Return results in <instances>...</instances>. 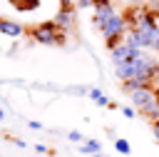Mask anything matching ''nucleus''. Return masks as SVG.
Instances as JSON below:
<instances>
[{
  "instance_id": "obj_1",
  "label": "nucleus",
  "mask_w": 159,
  "mask_h": 157,
  "mask_svg": "<svg viewBox=\"0 0 159 157\" xmlns=\"http://www.w3.org/2000/svg\"><path fill=\"white\" fill-rule=\"evenodd\" d=\"M25 32H27L35 42H40V45H57V47H62V45L67 42V32H65V30H60V27L55 25V20L37 22V25L27 27Z\"/></svg>"
},
{
  "instance_id": "obj_2",
  "label": "nucleus",
  "mask_w": 159,
  "mask_h": 157,
  "mask_svg": "<svg viewBox=\"0 0 159 157\" xmlns=\"http://www.w3.org/2000/svg\"><path fill=\"white\" fill-rule=\"evenodd\" d=\"M99 32H102V37H104V45L112 50L117 42H122V37H124V32L129 30L127 27V22H124V17H122V12H114L109 20H104L99 27H97Z\"/></svg>"
},
{
  "instance_id": "obj_3",
  "label": "nucleus",
  "mask_w": 159,
  "mask_h": 157,
  "mask_svg": "<svg viewBox=\"0 0 159 157\" xmlns=\"http://www.w3.org/2000/svg\"><path fill=\"white\" fill-rule=\"evenodd\" d=\"M129 100H132V107H134V110H139L137 115H142L149 105H154V102H157V100H154V87H152V85L137 87V90H132V92H129Z\"/></svg>"
},
{
  "instance_id": "obj_4",
  "label": "nucleus",
  "mask_w": 159,
  "mask_h": 157,
  "mask_svg": "<svg viewBox=\"0 0 159 157\" xmlns=\"http://www.w3.org/2000/svg\"><path fill=\"white\" fill-rule=\"evenodd\" d=\"M92 7H94V17H92L94 27H99L104 20H109V17L117 12L114 5H112V0H92Z\"/></svg>"
},
{
  "instance_id": "obj_5",
  "label": "nucleus",
  "mask_w": 159,
  "mask_h": 157,
  "mask_svg": "<svg viewBox=\"0 0 159 157\" xmlns=\"http://www.w3.org/2000/svg\"><path fill=\"white\" fill-rule=\"evenodd\" d=\"M52 20H55V25H57L60 30L70 32V30L75 27V7H60Z\"/></svg>"
},
{
  "instance_id": "obj_6",
  "label": "nucleus",
  "mask_w": 159,
  "mask_h": 157,
  "mask_svg": "<svg viewBox=\"0 0 159 157\" xmlns=\"http://www.w3.org/2000/svg\"><path fill=\"white\" fill-rule=\"evenodd\" d=\"M0 32L7 35V37H20V35H25V27L20 22H12V20L0 17Z\"/></svg>"
},
{
  "instance_id": "obj_7",
  "label": "nucleus",
  "mask_w": 159,
  "mask_h": 157,
  "mask_svg": "<svg viewBox=\"0 0 159 157\" xmlns=\"http://www.w3.org/2000/svg\"><path fill=\"white\" fill-rule=\"evenodd\" d=\"M102 150V145L97 142V140H84L82 145H80V152L82 155H94V152H99Z\"/></svg>"
},
{
  "instance_id": "obj_8",
  "label": "nucleus",
  "mask_w": 159,
  "mask_h": 157,
  "mask_svg": "<svg viewBox=\"0 0 159 157\" xmlns=\"http://www.w3.org/2000/svg\"><path fill=\"white\" fill-rule=\"evenodd\" d=\"M114 150H117L119 155H129V152H132V145H129V140H124V137H114Z\"/></svg>"
},
{
  "instance_id": "obj_9",
  "label": "nucleus",
  "mask_w": 159,
  "mask_h": 157,
  "mask_svg": "<svg viewBox=\"0 0 159 157\" xmlns=\"http://www.w3.org/2000/svg\"><path fill=\"white\" fill-rule=\"evenodd\" d=\"M142 117H147L149 122H154V120H159V102H154V105H149L144 112H142Z\"/></svg>"
},
{
  "instance_id": "obj_10",
  "label": "nucleus",
  "mask_w": 159,
  "mask_h": 157,
  "mask_svg": "<svg viewBox=\"0 0 159 157\" xmlns=\"http://www.w3.org/2000/svg\"><path fill=\"white\" fill-rule=\"evenodd\" d=\"M17 5V10H35L40 5V0H12Z\"/></svg>"
},
{
  "instance_id": "obj_11",
  "label": "nucleus",
  "mask_w": 159,
  "mask_h": 157,
  "mask_svg": "<svg viewBox=\"0 0 159 157\" xmlns=\"http://www.w3.org/2000/svg\"><path fill=\"white\" fill-rule=\"evenodd\" d=\"M119 110H122V115H124L127 120H134V117H137V110H134V107H119Z\"/></svg>"
},
{
  "instance_id": "obj_12",
  "label": "nucleus",
  "mask_w": 159,
  "mask_h": 157,
  "mask_svg": "<svg viewBox=\"0 0 159 157\" xmlns=\"http://www.w3.org/2000/svg\"><path fill=\"white\" fill-rule=\"evenodd\" d=\"M35 152H37V155H52L55 150H50V147H45V145H35Z\"/></svg>"
},
{
  "instance_id": "obj_13",
  "label": "nucleus",
  "mask_w": 159,
  "mask_h": 157,
  "mask_svg": "<svg viewBox=\"0 0 159 157\" xmlns=\"http://www.w3.org/2000/svg\"><path fill=\"white\" fill-rule=\"evenodd\" d=\"M67 137H70V140H72V142H84V137H82V135H80V132H77V130H72V132H70V135H67Z\"/></svg>"
},
{
  "instance_id": "obj_14",
  "label": "nucleus",
  "mask_w": 159,
  "mask_h": 157,
  "mask_svg": "<svg viewBox=\"0 0 159 157\" xmlns=\"http://www.w3.org/2000/svg\"><path fill=\"white\" fill-rule=\"evenodd\" d=\"M159 85V62H157V67H154V75H152V87H157Z\"/></svg>"
},
{
  "instance_id": "obj_15",
  "label": "nucleus",
  "mask_w": 159,
  "mask_h": 157,
  "mask_svg": "<svg viewBox=\"0 0 159 157\" xmlns=\"http://www.w3.org/2000/svg\"><path fill=\"white\" fill-rule=\"evenodd\" d=\"M152 135H154V140L159 142V120H154V122H152Z\"/></svg>"
},
{
  "instance_id": "obj_16",
  "label": "nucleus",
  "mask_w": 159,
  "mask_h": 157,
  "mask_svg": "<svg viewBox=\"0 0 159 157\" xmlns=\"http://www.w3.org/2000/svg\"><path fill=\"white\" fill-rule=\"evenodd\" d=\"M94 102H97L99 107H107V105H109V97H104V95H99V97H97Z\"/></svg>"
},
{
  "instance_id": "obj_17",
  "label": "nucleus",
  "mask_w": 159,
  "mask_h": 157,
  "mask_svg": "<svg viewBox=\"0 0 159 157\" xmlns=\"http://www.w3.org/2000/svg\"><path fill=\"white\" fill-rule=\"evenodd\" d=\"M27 127H30V130H42V125H40L37 120H30V122H27Z\"/></svg>"
},
{
  "instance_id": "obj_18",
  "label": "nucleus",
  "mask_w": 159,
  "mask_h": 157,
  "mask_svg": "<svg viewBox=\"0 0 159 157\" xmlns=\"http://www.w3.org/2000/svg\"><path fill=\"white\" fill-rule=\"evenodd\" d=\"M92 5V0H77L75 2V7H89Z\"/></svg>"
},
{
  "instance_id": "obj_19",
  "label": "nucleus",
  "mask_w": 159,
  "mask_h": 157,
  "mask_svg": "<svg viewBox=\"0 0 159 157\" xmlns=\"http://www.w3.org/2000/svg\"><path fill=\"white\" fill-rule=\"evenodd\" d=\"M154 100H157V102H159V85H157V87H154Z\"/></svg>"
},
{
  "instance_id": "obj_20",
  "label": "nucleus",
  "mask_w": 159,
  "mask_h": 157,
  "mask_svg": "<svg viewBox=\"0 0 159 157\" xmlns=\"http://www.w3.org/2000/svg\"><path fill=\"white\" fill-rule=\"evenodd\" d=\"M89 157H104V155H102V152H94V155H89Z\"/></svg>"
},
{
  "instance_id": "obj_21",
  "label": "nucleus",
  "mask_w": 159,
  "mask_h": 157,
  "mask_svg": "<svg viewBox=\"0 0 159 157\" xmlns=\"http://www.w3.org/2000/svg\"><path fill=\"white\" fill-rule=\"evenodd\" d=\"M0 120H5V110H0Z\"/></svg>"
},
{
  "instance_id": "obj_22",
  "label": "nucleus",
  "mask_w": 159,
  "mask_h": 157,
  "mask_svg": "<svg viewBox=\"0 0 159 157\" xmlns=\"http://www.w3.org/2000/svg\"><path fill=\"white\" fill-rule=\"evenodd\" d=\"M144 2H154V0H144Z\"/></svg>"
}]
</instances>
